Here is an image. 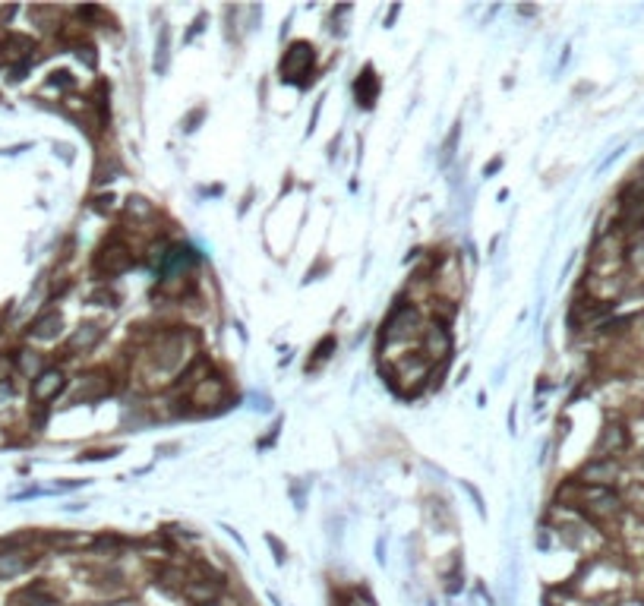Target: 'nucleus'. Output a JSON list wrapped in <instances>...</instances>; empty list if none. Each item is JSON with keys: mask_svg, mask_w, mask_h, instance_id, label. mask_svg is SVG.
I'll use <instances>...</instances> for the list:
<instances>
[{"mask_svg": "<svg viewBox=\"0 0 644 606\" xmlns=\"http://www.w3.org/2000/svg\"><path fill=\"white\" fill-rule=\"evenodd\" d=\"M202 114H206V111H202V108H199V111H189V114H187V120H184V133H193V130H196L193 123H199V120H202Z\"/></svg>", "mask_w": 644, "mask_h": 606, "instance_id": "nucleus-13", "label": "nucleus"}, {"mask_svg": "<svg viewBox=\"0 0 644 606\" xmlns=\"http://www.w3.org/2000/svg\"><path fill=\"white\" fill-rule=\"evenodd\" d=\"M32 565V559L26 556V553H0V581H10V578H19V575L26 572V568Z\"/></svg>", "mask_w": 644, "mask_h": 606, "instance_id": "nucleus-8", "label": "nucleus"}, {"mask_svg": "<svg viewBox=\"0 0 644 606\" xmlns=\"http://www.w3.org/2000/svg\"><path fill=\"white\" fill-rule=\"evenodd\" d=\"M63 385H67V376H63V370L45 367L38 376L32 379V401H38V404H48V401H54L57 395H61Z\"/></svg>", "mask_w": 644, "mask_h": 606, "instance_id": "nucleus-3", "label": "nucleus"}, {"mask_svg": "<svg viewBox=\"0 0 644 606\" xmlns=\"http://www.w3.org/2000/svg\"><path fill=\"white\" fill-rule=\"evenodd\" d=\"M167 41H171V32L161 28L158 32V54H155V73H165L167 70Z\"/></svg>", "mask_w": 644, "mask_h": 606, "instance_id": "nucleus-11", "label": "nucleus"}, {"mask_svg": "<svg viewBox=\"0 0 644 606\" xmlns=\"http://www.w3.org/2000/svg\"><path fill=\"white\" fill-rule=\"evenodd\" d=\"M101 335H105V328H101L98 323H83L70 335L67 350H73V354H76V350H89V348H95V341H98Z\"/></svg>", "mask_w": 644, "mask_h": 606, "instance_id": "nucleus-7", "label": "nucleus"}, {"mask_svg": "<svg viewBox=\"0 0 644 606\" xmlns=\"http://www.w3.org/2000/svg\"><path fill=\"white\" fill-rule=\"evenodd\" d=\"M423 345H427V354L442 357V354H449L452 338H449V332H445L442 325H433V328H427V338H423Z\"/></svg>", "mask_w": 644, "mask_h": 606, "instance_id": "nucleus-9", "label": "nucleus"}, {"mask_svg": "<svg viewBox=\"0 0 644 606\" xmlns=\"http://www.w3.org/2000/svg\"><path fill=\"white\" fill-rule=\"evenodd\" d=\"M51 85H73V76L63 70H57V73H51Z\"/></svg>", "mask_w": 644, "mask_h": 606, "instance_id": "nucleus-14", "label": "nucleus"}, {"mask_svg": "<svg viewBox=\"0 0 644 606\" xmlns=\"http://www.w3.org/2000/svg\"><path fill=\"white\" fill-rule=\"evenodd\" d=\"M379 95V79H376V70L373 67H363L360 76L354 79V98L360 108H370Z\"/></svg>", "mask_w": 644, "mask_h": 606, "instance_id": "nucleus-6", "label": "nucleus"}, {"mask_svg": "<svg viewBox=\"0 0 644 606\" xmlns=\"http://www.w3.org/2000/svg\"><path fill=\"white\" fill-rule=\"evenodd\" d=\"M45 606H57V603H45Z\"/></svg>", "mask_w": 644, "mask_h": 606, "instance_id": "nucleus-17", "label": "nucleus"}, {"mask_svg": "<svg viewBox=\"0 0 644 606\" xmlns=\"http://www.w3.org/2000/svg\"><path fill=\"white\" fill-rule=\"evenodd\" d=\"M613 474H616V467L613 464H588L584 467V480H594V484H610Z\"/></svg>", "mask_w": 644, "mask_h": 606, "instance_id": "nucleus-10", "label": "nucleus"}, {"mask_svg": "<svg viewBox=\"0 0 644 606\" xmlns=\"http://www.w3.org/2000/svg\"><path fill=\"white\" fill-rule=\"evenodd\" d=\"M130 268H133V253H130V246L120 244L117 237H108L92 259V272L98 275L101 281H111V278H117V275L130 272Z\"/></svg>", "mask_w": 644, "mask_h": 606, "instance_id": "nucleus-1", "label": "nucleus"}, {"mask_svg": "<svg viewBox=\"0 0 644 606\" xmlns=\"http://www.w3.org/2000/svg\"><path fill=\"white\" fill-rule=\"evenodd\" d=\"M458 136H461V127H458V123H455V127H452V136H449V140H445V155H449V158H452V155H455V145H458Z\"/></svg>", "mask_w": 644, "mask_h": 606, "instance_id": "nucleus-12", "label": "nucleus"}, {"mask_svg": "<svg viewBox=\"0 0 644 606\" xmlns=\"http://www.w3.org/2000/svg\"><path fill=\"white\" fill-rule=\"evenodd\" d=\"M332 348H335V338H332V335H328V338H326V345H319V348H316V360H326V357H328V350H332Z\"/></svg>", "mask_w": 644, "mask_h": 606, "instance_id": "nucleus-15", "label": "nucleus"}, {"mask_svg": "<svg viewBox=\"0 0 644 606\" xmlns=\"http://www.w3.org/2000/svg\"><path fill=\"white\" fill-rule=\"evenodd\" d=\"M417 325H420V313L414 306H395L383 325V338H407L411 332H417Z\"/></svg>", "mask_w": 644, "mask_h": 606, "instance_id": "nucleus-4", "label": "nucleus"}, {"mask_svg": "<svg viewBox=\"0 0 644 606\" xmlns=\"http://www.w3.org/2000/svg\"><path fill=\"white\" fill-rule=\"evenodd\" d=\"M499 167H502V158H493V162L487 164V171H483V174H487V177H489V174H496V171H499Z\"/></svg>", "mask_w": 644, "mask_h": 606, "instance_id": "nucleus-16", "label": "nucleus"}, {"mask_svg": "<svg viewBox=\"0 0 644 606\" xmlns=\"http://www.w3.org/2000/svg\"><path fill=\"white\" fill-rule=\"evenodd\" d=\"M61 332H63V316L57 310L41 313V316L35 319L32 325H28V335H32V338H38V341H54Z\"/></svg>", "mask_w": 644, "mask_h": 606, "instance_id": "nucleus-5", "label": "nucleus"}, {"mask_svg": "<svg viewBox=\"0 0 644 606\" xmlns=\"http://www.w3.org/2000/svg\"><path fill=\"white\" fill-rule=\"evenodd\" d=\"M313 67H316V51H313L310 41H294L281 57V79L284 83H297L306 85L313 79Z\"/></svg>", "mask_w": 644, "mask_h": 606, "instance_id": "nucleus-2", "label": "nucleus"}]
</instances>
